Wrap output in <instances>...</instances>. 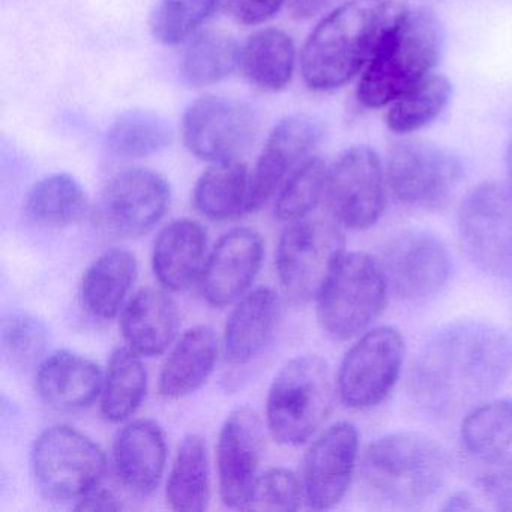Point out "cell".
I'll use <instances>...</instances> for the list:
<instances>
[{"mask_svg":"<svg viewBox=\"0 0 512 512\" xmlns=\"http://www.w3.org/2000/svg\"><path fill=\"white\" fill-rule=\"evenodd\" d=\"M239 52L238 43L230 35L220 31L202 32L182 56V79L193 88L223 82L239 67Z\"/></svg>","mask_w":512,"mask_h":512,"instance_id":"34","label":"cell"},{"mask_svg":"<svg viewBox=\"0 0 512 512\" xmlns=\"http://www.w3.org/2000/svg\"><path fill=\"white\" fill-rule=\"evenodd\" d=\"M163 428L152 419L128 422L113 443V464L122 484L136 494H151L166 469Z\"/></svg>","mask_w":512,"mask_h":512,"instance_id":"21","label":"cell"},{"mask_svg":"<svg viewBox=\"0 0 512 512\" xmlns=\"http://www.w3.org/2000/svg\"><path fill=\"white\" fill-rule=\"evenodd\" d=\"M137 260L125 248H112L94 260L83 275L80 296L83 307L95 319L112 320L127 304L136 281Z\"/></svg>","mask_w":512,"mask_h":512,"instance_id":"26","label":"cell"},{"mask_svg":"<svg viewBox=\"0 0 512 512\" xmlns=\"http://www.w3.org/2000/svg\"><path fill=\"white\" fill-rule=\"evenodd\" d=\"M460 178V161L427 140H400L389 149L386 179L404 205L439 208L448 202Z\"/></svg>","mask_w":512,"mask_h":512,"instance_id":"12","label":"cell"},{"mask_svg":"<svg viewBox=\"0 0 512 512\" xmlns=\"http://www.w3.org/2000/svg\"><path fill=\"white\" fill-rule=\"evenodd\" d=\"M220 0H160L151 17L158 43L176 46L194 34L217 10Z\"/></svg>","mask_w":512,"mask_h":512,"instance_id":"38","label":"cell"},{"mask_svg":"<svg viewBox=\"0 0 512 512\" xmlns=\"http://www.w3.org/2000/svg\"><path fill=\"white\" fill-rule=\"evenodd\" d=\"M218 338L208 326H194L172 346L160 374V394L184 398L199 391L214 371Z\"/></svg>","mask_w":512,"mask_h":512,"instance_id":"25","label":"cell"},{"mask_svg":"<svg viewBox=\"0 0 512 512\" xmlns=\"http://www.w3.org/2000/svg\"><path fill=\"white\" fill-rule=\"evenodd\" d=\"M290 13L295 19H311L325 11L335 0H289Z\"/></svg>","mask_w":512,"mask_h":512,"instance_id":"43","label":"cell"},{"mask_svg":"<svg viewBox=\"0 0 512 512\" xmlns=\"http://www.w3.org/2000/svg\"><path fill=\"white\" fill-rule=\"evenodd\" d=\"M344 256V236L334 221L302 218L281 233L275 253L278 278L293 301L317 299Z\"/></svg>","mask_w":512,"mask_h":512,"instance_id":"8","label":"cell"},{"mask_svg":"<svg viewBox=\"0 0 512 512\" xmlns=\"http://www.w3.org/2000/svg\"><path fill=\"white\" fill-rule=\"evenodd\" d=\"M31 467L35 485L46 499L77 502L100 487L107 458L91 437L70 425L58 424L47 427L35 439Z\"/></svg>","mask_w":512,"mask_h":512,"instance_id":"7","label":"cell"},{"mask_svg":"<svg viewBox=\"0 0 512 512\" xmlns=\"http://www.w3.org/2000/svg\"><path fill=\"white\" fill-rule=\"evenodd\" d=\"M382 266L395 295L407 301H422L446 286L451 277L452 259L436 236L410 230L389 242Z\"/></svg>","mask_w":512,"mask_h":512,"instance_id":"16","label":"cell"},{"mask_svg":"<svg viewBox=\"0 0 512 512\" xmlns=\"http://www.w3.org/2000/svg\"><path fill=\"white\" fill-rule=\"evenodd\" d=\"M328 166L322 158L311 157L295 170L278 191L275 200V217L293 223L310 217L320 200L325 199Z\"/></svg>","mask_w":512,"mask_h":512,"instance_id":"36","label":"cell"},{"mask_svg":"<svg viewBox=\"0 0 512 512\" xmlns=\"http://www.w3.org/2000/svg\"><path fill=\"white\" fill-rule=\"evenodd\" d=\"M250 176L247 164L238 158L212 163L194 187L197 211L211 220H229L245 212Z\"/></svg>","mask_w":512,"mask_h":512,"instance_id":"32","label":"cell"},{"mask_svg":"<svg viewBox=\"0 0 512 512\" xmlns=\"http://www.w3.org/2000/svg\"><path fill=\"white\" fill-rule=\"evenodd\" d=\"M74 509L77 511H119L122 509V503L109 491L97 487L80 497Z\"/></svg>","mask_w":512,"mask_h":512,"instance_id":"42","label":"cell"},{"mask_svg":"<svg viewBox=\"0 0 512 512\" xmlns=\"http://www.w3.org/2000/svg\"><path fill=\"white\" fill-rule=\"evenodd\" d=\"M296 65V47L292 37L278 28L254 32L239 52V68L245 79L262 89L277 92L286 88Z\"/></svg>","mask_w":512,"mask_h":512,"instance_id":"27","label":"cell"},{"mask_svg":"<svg viewBox=\"0 0 512 512\" xmlns=\"http://www.w3.org/2000/svg\"><path fill=\"white\" fill-rule=\"evenodd\" d=\"M404 350L403 335L391 326L362 335L338 370L337 389L344 406L367 410L382 404L400 379Z\"/></svg>","mask_w":512,"mask_h":512,"instance_id":"10","label":"cell"},{"mask_svg":"<svg viewBox=\"0 0 512 512\" xmlns=\"http://www.w3.org/2000/svg\"><path fill=\"white\" fill-rule=\"evenodd\" d=\"M325 200L332 217L350 230H367L386 205L385 173L370 146H352L328 167Z\"/></svg>","mask_w":512,"mask_h":512,"instance_id":"11","label":"cell"},{"mask_svg":"<svg viewBox=\"0 0 512 512\" xmlns=\"http://www.w3.org/2000/svg\"><path fill=\"white\" fill-rule=\"evenodd\" d=\"M169 202L170 187L163 176L149 169L122 170L107 182L95 220L116 238H140L160 223Z\"/></svg>","mask_w":512,"mask_h":512,"instance_id":"13","label":"cell"},{"mask_svg":"<svg viewBox=\"0 0 512 512\" xmlns=\"http://www.w3.org/2000/svg\"><path fill=\"white\" fill-rule=\"evenodd\" d=\"M2 350L13 367L29 370L37 367L49 346V329L44 320L32 313H13L2 320Z\"/></svg>","mask_w":512,"mask_h":512,"instance_id":"37","label":"cell"},{"mask_svg":"<svg viewBox=\"0 0 512 512\" xmlns=\"http://www.w3.org/2000/svg\"><path fill=\"white\" fill-rule=\"evenodd\" d=\"M451 97L448 77L431 73L389 104L386 124L395 134L415 133L433 124L448 107Z\"/></svg>","mask_w":512,"mask_h":512,"instance_id":"33","label":"cell"},{"mask_svg":"<svg viewBox=\"0 0 512 512\" xmlns=\"http://www.w3.org/2000/svg\"><path fill=\"white\" fill-rule=\"evenodd\" d=\"M445 449L422 433L398 431L374 440L362 458L365 488L379 502L416 506L433 499L448 479Z\"/></svg>","mask_w":512,"mask_h":512,"instance_id":"4","label":"cell"},{"mask_svg":"<svg viewBox=\"0 0 512 512\" xmlns=\"http://www.w3.org/2000/svg\"><path fill=\"white\" fill-rule=\"evenodd\" d=\"M445 29L433 11H404L362 73L358 100L382 109L430 76L442 58Z\"/></svg>","mask_w":512,"mask_h":512,"instance_id":"3","label":"cell"},{"mask_svg":"<svg viewBox=\"0 0 512 512\" xmlns=\"http://www.w3.org/2000/svg\"><path fill=\"white\" fill-rule=\"evenodd\" d=\"M461 442L476 460L512 466V400L473 407L461 424Z\"/></svg>","mask_w":512,"mask_h":512,"instance_id":"30","label":"cell"},{"mask_svg":"<svg viewBox=\"0 0 512 512\" xmlns=\"http://www.w3.org/2000/svg\"><path fill=\"white\" fill-rule=\"evenodd\" d=\"M89 211L85 188L65 173L46 176L34 184L25 197L26 220L41 229H67L76 226Z\"/></svg>","mask_w":512,"mask_h":512,"instance_id":"28","label":"cell"},{"mask_svg":"<svg viewBox=\"0 0 512 512\" xmlns=\"http://www.w3.org/2000/svg\"><path fill=\"white\" fill-rule=\"evenodd\" d=\"M257 127L256 113L247 104L208 95L185 112L182 139L194 157L217 163L245 151L256 137Z\"/></svg>","mask_w":512,"mask_h":512,"instance_id":"14","label":"cell"},{"mask_svg":"<svg viewBox=\"0 0 512 512\" xmlns=\"http://www.w3.org/2000/svg\"><path fill=\"white\" fill-rule=\"evenodd\" d=\"M358 452V430L350 422L332 425L311 443L301 479L310 508L325 511L344 499L352 484Z\"/></svg>","mask_w":512,"mask_h":512,"instance_id":"17","label":"cell"},{"mask_svg":"<svg viewBox=\"0 0 512 512\" xmlns=\"http://www.w3.org/2000/svg\"><path fill=\"white\" fill-rule=\"evenodd\" d=\"M167 503L181 512H202L211 502L208 446L199 434L179 443L166 485Z\"/></svg>","mask_w":512,"mask_h":512,"instance_id":"29","label":"cell"},{"mask_svg":"<svg viewBox=\"0 0 512 512\" xmlns=\"http://www.w3.org/2000/svg\"><path fill=\"white\" fill-rule=\"evenodd\" d=\"M121 332L125 343L145 358L163 355L178 338L181 316L178 305L160 289L139 290L121 311Z\"/></svg>","mask_w":512,"mask_h":512,"instance_id":"22","label":"cell"},{"mask_svg":"<svg viewBox=\"0 0 512 512\" xmlns=\"http://www.w3.org/2000/svg\"><path fill=\"white\" fill-rule=\"evenodd\" d=\"M322 137V125L311 116H289L278 122L251 172L245 212H257L268 205L292 173L316 155Z\"/></svg>","mask_w":512,"mask_h":512,"instance_id":"15","label":"cell"},{"mask_svg":"<svg viewBox=\"0 0 512 512\" xmlns=\"http://www.w3.org/2000/svg\"><path fill=\"white\" fill-rule=\"evenodd\" d=\"M304 500V488L295 473L287 469H269L257 476L245 511H296Z\"/></svg>","mask_w":512,"mask_h":512,"instance_id":"39","label":"cell"},{"mask_svg":"<svg viewBox=\"0 0 512 512\" xmlns=\"http://www.w3.org/2000/svg\"><path fill=\"white\" fill-rule=\"evenodd\" d=\"M281 320V299L271 287H259L236 302L224 326L226 361L245 365L262 355Z\"/></svg>","mask_w":512,"mask_h":512,"instance_id":"20","label":"cell"},{"mask_svg":"<svg viewBox=\"0 0 512 512\" xmlns=\"http://www.w3.org/2000/svg\"><path fill=\"white\" fill-rule=\"evenodd\" d=\"M457 223L467 257L485 274L512 281V185L484 182L473 188Z\"/></svg>","mask_w":512,"mask_h":512,"instance_id":"9","label":"cell"},{"mask_svg":"<svg viewBox=\"0 0 512 512\" xmlns=\"http://www.w3.org/2000/svg\"><path fill=\"white\" fill-rule=\"evenodd\" d=\"M263 253L256 230L238 227L226 233L206 259L200 280L208 304L226 307L247 295L262 268Z\"/></svg>","mask_w":512,"mask_h":512,"instance_id":"19","label":"cell"},{"mask_svg":"<svg viewBox=\"0 0 512 512\" xmlns=\"http://www.w3.org/2000/svg\"><path fill=\"white\" fill-rule=\"evenodd\" d=\"M172 142V128L160 116L131 112L122 116L106 136V149L118 160H140L158 154Z\"/></svg>","mask_w":512,"mask_h":512,"instance_id":"35","label":"cell"},{"mask_svg":"<svg viewBox=\"0 0 512 512\" xmlns=\"http://www.w3.org/2000/svg\"><path fill=\"white\" fill-rule=\"evenodd\" d=\"M263 424L250 407L233 410L217 445L218 487L224 505L242 509L256 481L263 455Z\"/></svg>","mask_w":512,"mask_h":512,"instance_id":"18","label":"cell"},{"mask_svg":"<svg viewBox=\"0 0 512 512\" xmlns=\"http://www.w3.org/2000/svg\"><path fill=\"white\" fill-rule=\"evenodd\" d=\"M37 391L47 406L80 410L101 395L104 374L92 359L70 350L50 353L37 368Z\"/></svg>","mask_w":512,"mask_h":512,"instance_id":"23","label":"cell"},{"mask_svg":"<svg viewBox=\"0 0 512 512\" xmlns=\"http://www.w3.org/2000/svg\"><path fill=\"white\" fill-rule=\"evenodd\" d=\"M227 10L245 26L262 25L283 8L287 0H226Z\"/></svg>","mask_w":512,"mask_h":512,"instance_id":"41","label":"cell"},{"mask_svg":"<svg viewBox=\"0 0 512 512\" xmlns=\"http://www.w3.org/2000/svg\"><path fill=\"white\" fill-rule=\"evenodd\" d=\"M142 358L128 346L119 347L110 356L100 406L104 418L113 424L128 421L145 401L148 373Z\"/></svg>","mask_w":512,"mask_h":512,"instance_id":"31","label":"cell"},{"mask_svg":"<svg viewBox=\"0 0 512 512\" xmlns=\"http://www.w3.org/2000/svg\"><path fill=\"white\" fill-rule=\"evenodd\" d=\"M388 289L382 263L370 254H344L317 296L320 326L334 340L356 337L380 316Z\"/></svg>","mask_w":512,"mask_h":512,"instance_id":"6","label":"cell"},{"mask_svg":"<svg viewBox=\"0 0 512 512\" xmlns=\"http://www.w3.org/2000/svg\"><path fill=\"white\" fill-rule=\"evenodd\" d=\"M334 400L331 371L320 356H296L272 382L266 424L281 445L307 442L329 416Z\"/></svg>","mask_w":512,"mask_h":512,"instance_id":"5","label":"cell"},{"mask_svg":"<svg viewBox=\"0 0 512 512\" xmlns=\"http://www.w3.org/2000/svg\"><path fill=\"white\" fill-rule=\"evenodd\" d=\"M406 8L398 0H347L316 26L301 53V73L313 91L343 88L364 73Z\"/></svg>","mask_w":512,"mask_h":512,"instance_id":"2","label":"cell"},{"mask_svg":"<svg viewBox=\"0 0 512 512\" xmlns=\"http://www.w3.org/2000/svg\"><path fill=\"white\" fill-rule=\"evenodd\" d=\"M512 374V341L482 322H455L434 332L413 365V397L437 416L455 415L493 395Z\"/></svg>","mask_w":512,"mask_h":512,"instance_id":"1","label":"cell"},{"mask_svg":"<svg viewBox=\"0 0 512 512\" xmlns=\"http://www.w3.org/2000/svg\"><path fill=\"white\" fill-rule=\"evenodd\" d=\"M206 245V230L190 218H179L161 230L152 251V268L164 289L182 292L202 280Z\"/></svg>","mask_w":512,"mask_h":512,"instance_id":"24","label":"cell"},{"mask_svg":"<svg viewBox=\"0 0 512 512\" xmlns=\"http://www.w3.org/2000/svg\"><path fill=\"white\" fill-rule=\"evenodd\" d=\"M506 161H508L509 173H511L512 176V131L511 136H509L508 152H506Z\"/></svg>","mask_w":512,"mask_h":512,"instance_id":"45","label":"cell"},{"mask_svg":"<svg viewBox=\"0 0 512 512\" xmlns=\"http://www.w3.org/2000/svg\"><path fill=\"white\" fill-rule=\"evenodd\" d=\"M484 499L499 511H512V466L496 467L478 479Z\"/></svg>","mask_w":512,"mask_h":512,"instance_id":"40","label":"cell"},{"mask_svg":"<svg viewBox=\"0 0 512 512\" xmlns=\"http://www.w3.org/2000/svg\"><path fill=\"white\" fill-rule=\"evenodd\" d=\"M478 508L473 497L470 496L469 493H464V491H460V493L452 494L448 500H446L445 506L443 509L445 511H472V509Z\"/></svg>","mask_w":512,"mask_h":512,"instance_id":"44","label":"cell"}]
</instances>
